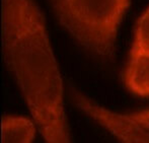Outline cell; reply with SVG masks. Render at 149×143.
<instances>
[{
	"label": "cell",
	"mask_w": 149,
	"mask_h": 143,
	"mask_svg": "<svg viewBox=\"0 0 149 143\" xmlns=\"http://www.w3.org/2000/svg\"><path fill=\"white\" fill-rule=\"evenodd\" d=\"M5 61L47 142H71L62 78L45 20L33 0H2Z\"/></svg>",
	"instance_id": "obj_1"
},
{
	"label": "cell",
	"mask_w": 149,
	"mask_h": 143,
	"mask_svg": "<svg viewBox=\"0 0 149 143\" xmlns=\"http://www.w3.org/2000/svg\"><path fill=\"white\" fill-rule=\"evenodd\" d=\"M61 24L91 54L112 60L130 0H52Z\"/></svg>",
	"instance_id": "obj_2"
},
{
	"label": "cell",
	"mask_w": 149,
	"mask_h": 143,
	"mask_svg": "<svg viewBox=\"0 0 149 143\" xmlns=\"http://www.w3.org/2000/svg\"><path fill=\"white\" fill-rule=\"evenodd\" d=\"M73 98L81 111L121 141L149 143V109L118 114L98 106L79 92H74Z\"/></svg>",
	"instance_id": "obj_3"
},
{
	"label": "cell",
	"mask_w": 149,
	"mask_h": 143,
	"mask_svg": "<svg viewBox=\"0 0 149 143\" xmlns=\"http://www.w3.org/2000/svg\"><path fill=\"white\" fill-rule=\"evenodd\" d=\"M124 83L132 93L149 98V52L132 47L124 72Z\"/></svg>",
	"instance_id": "obj_4"
},
{
	"label": "cell",
	"mask_w": 149,
	"mask_h": 143,
	"mask_svg": "<svg viewBox=\"0 0 149 143\" xmlns=\"http://www.w3.org/2000/svg\"><path fill=\"white\" fill-rule=\"evenodd\" d=\"M36 134L35 125L22 117H3L1 122V138L3 143H30Z\"/></svg>",
	"instance_id": "obj_5"
},
{
	"label": "cell",
	"mask_w": 149,
	"mask_h": 143,
	"mask_svg": "<svg viewBox=\"0 0 149 143\" xmlns=\"http://www.w3.org/2000/svg\"><path fill=\"white\" fill-rule=\"evenodd\" d=\"M133 46L149 52V6L137 22Z\"/></svg>",
	"instance_id": "obj_6"
}]
</instances>
